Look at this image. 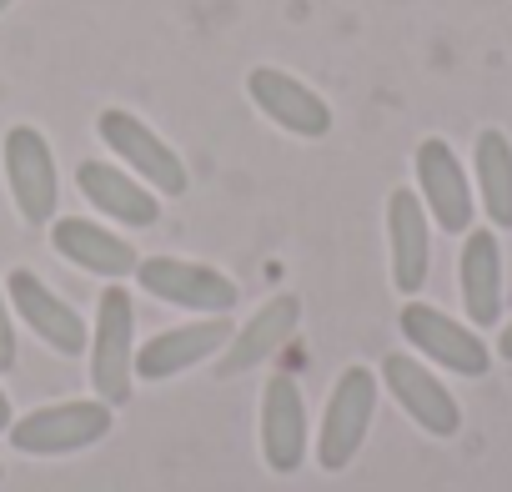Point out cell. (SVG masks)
Listing matches in <instances>:
<instances>
[{
    "instance_id": "6da1fadb",
    "label": "cell",
    "mask_w": 512,
    "mask_h": 492,
    "mask_svg": "<svg viewBox=\"0 0 512 492\" xmlns=\"http://www.w3.org/2000/svg\"><path fill=\"white\" fill-rule=\"evenodd\" d=\"M136 312L126 287H106L96 307V332H91V382L106 407H126L131 377H136Z\"/></svg>"
},
{
    "instance_id": "7a4b0ae2",
    "label": "cell",
    "mask_w": 512,
    "mask_h": 492,
    "mask_svg": "<svg viewBox=\"0 0 512 492\" xmlns=\"http://www.w3.org/2000/svg\"><path fill=\"white\" fill-rule=\"evenodd\" d=\"M111 407L96 402H56V407H36L26 417L11 422V447L26 457H61V452H81L91 442H101L111 432Z\"/></svg>"
},
{
    "instance_id": "3957f363",
    "label": "cell",
    "mask_w": 512,
    "mask_h": 492,
    "mask_svg": "<svg viewBox=\"0 0 512 492\" xmlns=\"http://www.w3.org/2000/svg\"><path fill=\"white\" fill-rule=\"evenodd\" d=\"M372 412H377V377L357 362L337 377L332 397H327V412H322V432H317V462L327 472H342L362 442H367V427H372Z\"/></svg>"
},
{
    "instance_id": "277c9868",
    "label": "cell",
    "mask_w": 512,
    "mask_h": 492,
    "mask_svg": "<svg viewBox=\"0 0 512 492\" xmlns=\"http://www.w3.org/2000/svg\"><path fill=\"white\" fill-rule=\"evenodd\" d=\"M0 161H6V186H11V201H16L21 221L46 226L56 216V196H61L51 141L36 126H11L6 141H0Z\"/></svg>"
},
{
    "instance_id": "5b68a950",
    "label": "cell",
    "mask_w": 512,
    "mask_h": 492,
    "mask_svg": "<svg viewBox=\"0 0 512 492\" xmlns=\"http://www.w3.org/2000/svg\"><path fill=\"white\" fill-rule=\"evenodd\" d=\"M96 131H101V141H106L151 191H161V196H186V186H191L186 161H181L141 116H131V111H101Z\"/></svg>"
},
{
    "instance_id": "8992f818",
    "label": "cell",
    "mask_w": 512,
    "mask_h": 492,
    "mask_svg": "<svg viewBox=\"0 0 512 492\" xmlns=\"http://www.w3.org/2000/svg\"><path fill=\"white\" fill-rule=\"evenodd\" d=\"M136 282L156 302H171V307H186V312H211V317H226L241 302V292L226 272L186 262V257H146L136 267Z\"/></svg>"
},
{
    "instance_id": "52a82bcc",
    "label": "cell",
    "mask_w": 512,
    "mask_h": 492,
    "mask_svg": "<svg viewBox=\"0 0 512 492\" xmlns=\"http://www.w3.org/2000/svg\"><path fill=\"white\" fill-rule=\"evenodd\" d=\"M402 337H407L422 357H432L437 367H447V372H457V377H487V367H492L487 342H482L472 327L452 322L447 312H437V307H427V302H407V307H402Z\"/></svg>"
},
{
    "instance_id": "ba28073f",
    "label": "cell",
    "mask_w": 512,
    "mask_h": 492,
    "mask_svg": "<svg viewBox=\"0 0 512 492\" xmlns=\"http://www.w3.org/2000/svg\"><path fill=\"white\" fill-rule=\"evenodd\" d=\"M6 302L26 317V327L51 347V352H61V357H81L86 347H91V337H86V322H81V312L71 307V302H61L36 272H26V267H16L11 277H6Z\"/></svg>"
},
{
    "instance_id": "9c48e42d",
    "label": "cell",
    "mask_w": 512,
    "mask_h": 492,
    "mask_svg": "<svg viewBox=\"0 0 512 492\" xmlns=\"http://www.w3.org/2000/svg\"><path fill=\"white\" fill-rule=\"evenodd\" d=\"M246 96L256 101V111H262L272 126H282V131H292V136L317 141V136L332 131V106H327L312 86H302L297 76H287V71H277V66H256V71L246 76Z\"/></svg>"
},
{
    "instance_id": "30bf717a",
    "label": "cell",
    "mask_w": 512,
    "mask_h": 492,
    "mask_svg": "<svg viewBox=\"0 0 512 492\" xmlns=\"http://www.w3.org/2000/svg\"><path fill=\"white\" fill-rule=\"evenodd\" d=\"M382 382H387V392L397 397V407H402L422 432H432V437H457L462 407H457V397L442 387V377H432L417 357L392 352V357L382 362Z\"/></svg>"
},
{
    "instance_id": "8fae6325",
    "label": "cell",
    "mask_w": 512,
    "mask_h": 492,
    "mask_svg": "<svg viewBox=\"0 0 512 492\" xmlns=\"http://www.w3.org/2000/svg\"><path fill=\"white\" fill-rule=\"evenodd\" d=\"M417 186H422L427 216H432L442 231H452V236L472 231V186H467V176H462L457 151H452L442 136H427V141L417 146Z\"/></svg>"
},
{
    "instance_id": "7c38bea8",
    "label": "cell",
    "mask_w": 512,
    "mask_h": 492,
    "mask_svg": "<svg viewBox=\"0 0 512 492\" xmlns=\"http://www.w3.org/2000/svg\"><path fill=\"white\" fill-rule=\"evenodd\" d=\"M387 241H392V287L402 297H417L432 267V226L417 191L387 196Z\"/></svg>"
},
{
    "instance_id": "4fadbf2b",
    "label": "cell",
    "mask_w": 512,
    "mask_h": 492,
    "mask_svg": "<svg viewBox=\"0 0 512 492\" xmlns=\"http://www.w3.org/2000/svg\"><path fill=\"white\" fill-rule=\"evenodd\" d=\"M231 332H236V327H231L226 317H206V322L171 327V332L151 337V342L136 352V377H146V382H166V377H176V372H186V367H196V362L226 352Z\"/></svg>"
},
{
    "instance_id": "5bb4252c",
    "label": "cell",
    "mask_w": 512,
    "mask_h": 492,
    "mask_svg": "<svg viewBox=\"0 0 512 492\" xmlns=\"http://www.w3.org/2000/svg\"><path fill=\"white\" fill-rule=\"evenodd\" d=\"M297 322H302V302L292 292L272 297L262 312H251V322L241 332H231V342L216 362V377H241L251 367H262L267 357H277L287 347V337L297 332Z\"/></svg>"
},
{
    "instance_id": "9a60e30c",
    "label": "cell",
    "mask_w": 512,
    "mask_h": 492,
    "mask_svg": "<svg viewBox=\"0 0 512 492\" xmlns=\"http://www.w3.org/2000/svg\"><path fill=\"white\" fill-rule=\"evenodd\" d=\"M262 457L282 477L307 462V407L292 377H272L262 392Z\"/></svg>"
},
{
    "instance_id": "2e32d148",
    "label": "cell",
    "mask_w": 512,
    "mask_h": 492,
    "mask_svg": "<svg viewBox=\"0 0 512 492\" xmlns=\"http://www.w3.org/2000/svg\"><path fill=\"white\" fill-rule=\"evenodd\" d=\"M51 241H56V252H61L66 262H76L81 272L111 277V282L136 277V267H141V257H136L131 241H121L116 231H106V226H96V221H81V216H61V221L51 226Z\"/></svg>"
},
{
    "instance_id": "e0dca14e",
    "label": "cell",
    "mask_w": 512,
    "mask_h": 492,
    "mask_svg": "<svg viewBox=\"0 0 512 492\" xmlns=\"http://www.w3.org/2000/svg\"><path fill=\"white\" fill-rule=\"evenodd\" d=\"M76 186H81V196L96 206V211H106L111 221H121V226H151L156 216H161V201H156V191H146L141 181H131L121 166H111V161H81L76 166Z\"/></svg>"
},
{
    "instance_id": "ac0fdd59",
    "label": "cell",
    "mask_w": 512,
    "mask_h": 492,
    "mask_svg": "<svg viewBox=\"0 0 512 492\" xmlns=\"http://www.w3.org/2000/svg\"><path fill=\"white\" fill-rule=\"evenodd\" d=\"M457 277H462V307L472 327H492L502 317V246L492 231H467Z\"/></svg>"
},
{
    "instance_id": "d6986e66",
    "label": "cell",
    "mask_w": 512,
    "mask_h": 492,
    "mask_svg": "<svg viewBox=\"0 0 512 492\" xmlns=\"http://www.w3.org/2000/svg\"><path fill=\"white\" fill-rule=\"evenodd\" d=\"M472 161H477V191H482L487 221L512 231V141L487 126L472 146Z\"/></svg>"
},
{
    "instance_id": "ffe728a7",
    "label": "cell",
    "mask_w": 512,
    "mask_h": 492,
    "mask_svg": "<svg viewBox=\"0 0 512 492\" xmlns=\"http://www.w3.org/2000/svg\"><path fill=\"white\" fill-rule=\"evenodd\" d=\"M16 367V332H11V307H6V292H0V372Z\"/></svg>"
},
{
    "instance_id": "44dd1931",
    "label": "cell",
    "mask_w": 512,
    "mask_h": 492,
    "mask_svg": "<svg viewBox=\"0 0 512 492\" xmlns=\"http://www.w3.org/2000/svg\"><path fill=\"white\" fill-rule=\"evenodd\" d=\"M497 352H502V362H512V322L502 327V337H497Z\"/></svg>"
},
{
    "instance_id": "7402d4cb",
    "label": "cell",
    "mask_w": 512,
    "mask_h": 492,
    "mask_svg": "<svg viewBox=\"0 0 512 492\" xmlns=\"http://www.w3.org/2000/svg\"><path fill=\"white\" fill-rule=\"evenodd\" d=\"M11 422H16V417H11V397L0 392V432H11Z\"/></svg>"
},
{
    "instance_id": "603a6c76",
    "label": "cell",
    "mask_w": 512,
    "mask_h": 492,
    "mask_svg": "<svg viewBox=\"0 0 512 492\" xmlns=\"http://www.w3.org/2000/svg\"><path fill=\"white\" fill-rule=\"evenodd\" d=\"M11 6H16V0H0V11H11Z\"/></svg>"
}]
</instances>
